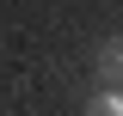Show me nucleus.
I'll list each match as a JSON object with an SVG mask.
<instances>
[{
	"instance_id": "2",
	"label": "nucleus",
	"mask_w": 123,
	"mask_h": 116,
	"mask_svg": "<svg viewBox=\"0 0 123 116\" xmlns=\"http://www.w3.org/2000/svg\"><path fill=\"white\" fill-rule=\"evenodd\" d=\"M86 116H123V86H105L98 98L86 104Z\"/></svg>"
},
{
	"instance_id": "1",
	"label": "nucleus",
	"mask_w": 123,
	"mask_h": 116,
	"mask_svg": "<svg viewBox=\"0 0 123 116\" xmlns=\"http://www.w3.org/2000/svg\"><path fill=\"white\" fill-rule=\"evenodd\" d=\"M92 61H98V79H111V86H123V37H105Z\"/></svg>"
}]
</instances>
